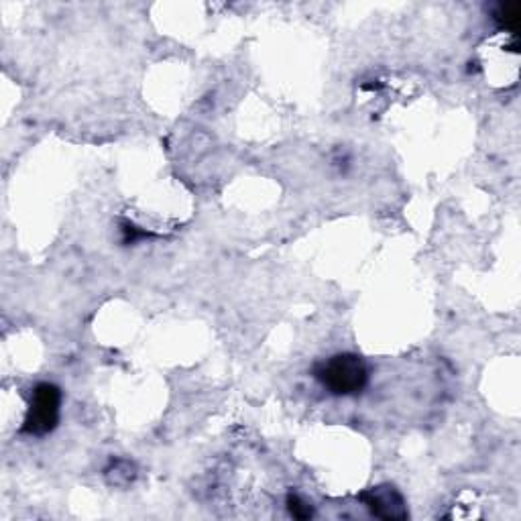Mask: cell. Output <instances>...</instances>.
Listing matches in <instances>:
<instances>
[{"label": "cell", "mask_w": 521, "mask_h": 521, "mask_svg": "<svg viewBox=\"0 0 521 521\" xmlns=\"http://www.w3.org/2000/svg\"><path fill=\"white\" fill-rule=\"evenodd\" d=\"M359 499L379 519L395 521V519H405L410 515L408 505H405L401 493L391 485H379V487L367 489L365 493L359 495Z\"/></svg>", "instance_id": "cell-3"}, {"label": "cell", "mask_w": 521, "mask_h": 521, "mask_svg": "<svg viewBox=\"0 0 521 521\" xmlns=\"http://www.w3.org/2000/svg\"><path fill=\"white\" fill-rule=\"evenodd\" d=\"M316 381L336 397L359 395L369 385V367L355 353L334 355L314 367Z\"/></svg>", "instance_id": "cell-1"}, {"label": "cell", "mask_w": 521, "mask_h": 521, "mask_svg": "<svg viewBox=\"0 0 521 521\" xmlns=\"http://www.w3.org/2000/svg\"><path fill=\"white\" fill-rule=\"evenodd\" d=\"M519 5H513V3H507V5H497L495 7V13H493V19L499 23L501 29H507V31H515L517 25H519Z\"/></svg>", "instance_id": "cell-4"}, {"label": "cell", "mask_w": 521, "mask_h": 521, "mask_svg": "<svg viewBox=\"0 0 521 521\" xmlns=\"http://www.w3.org/2000/svg\"><path fill=\"white\" fill-rule=\"evenodd\" d=\"M287 509L296 519H310L314 515L312 505L306 499H302L300 495H296V493L287 495Z\"/></svg>", "instance_id": "cell-5"}, {"label": "cell", "mask_w": 521, "mask_h": 521, "mask_svg": "<svg viewBox=\"0 0 521 521\" xmlns=\"http://www.w3.org/2000/svg\"><path fill=\"white\" fill-rule=\"evenodd\" d=\"M60 416H62V389L53 383H39L31 393L21 432L35 438L47 436L57 428V424H60Z\"/></svg>", "instance_id": "cell-2"}]
</instances>
